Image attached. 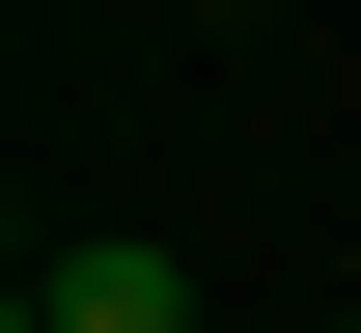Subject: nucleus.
<instances>
[{
	"instance_id": "f257e3e1",
	"label": "nucleus",
	"mask_w": 361,
	"mask_h": 333,
	"mask_svg": "<svg viewBox=\"0 0 361 333\" xmlns=\"http://www.w3.org/2000/svg\"><path fill=\"white\" fill-rule=\"evenodd\" d=\"M28 306H56V333H195V278H167V250H139V222H84V250H56Z\"/></svg>"
},
{
	"instance_id": "f03ea898",
	"label": "nucleus",
	"mask_w": 361,
	"mask_h": 333,
	"mask_svg": "<svg viewBox=\"0 0 361 333\" xmlns=\"http://www.w3.org/2000/svg\"><path fill=\"white\" fill-rule=\"evenodd\" d=\"M334 333H361V306H334Z\"/></svg>"
}]
</instances>
